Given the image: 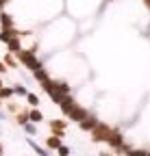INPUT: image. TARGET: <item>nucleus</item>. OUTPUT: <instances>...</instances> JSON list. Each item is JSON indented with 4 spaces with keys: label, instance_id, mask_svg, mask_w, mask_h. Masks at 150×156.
I'll return each instance as SVG.
<instances>
[{
    "label": "nucleus",
    "instance_id": "obj_19",
    "mask_svg": "<svg viewBox=\"0 0 150 156\" xmlns=\"http://www.w3.org/2000/svg\"><path fill=\"white\" fill-rule=\"evenodd\" d=\"M24 130H26L28 134H35V132H37V128H35V124H26V126H24Z\"/></svg>",
    "mask_w": 150,
    "mask_h": 156
},
{
    "label": "nucleus",
    "instance_id": "obj_22",
    "mask_svg": "<svg viewBox=\"0 0 150 156\" xmlns=\"http://www.w3.org/2000/svg\"><path fill=\"white\" fill-rule=\"evenodd\" d=\"M2 89H5V87H2V80H0V91H2Z\"/></svg>",
    "mask_w": 150,
    "mask_h": 156
},
{
    "label": "nucleus",
    "instance_id": "obj_21",
    "mask_svg": "<svg viewBox=\"0 0 150 156\" xmlns=\"http://www.w3.org/2000/svg\"><path fill=\"white\" fill-rule=\"evenodd\" d=\"M5 72H7V65H5L2 61H0V74H5Z\"/></svg>",
    "mask_w": 150,
    "mask_h": 156
},
{
    "label": "nucleus",
    "instance_id": "obj_6",
    "mask_svg": "<svg viewBox=\"0 0 150 156\" xmlns=\"http://www.w3.org/2000/svg\"><path fill=\"white\" fill-rule=\"evenodd\" d=\"M96 126H98V119H96L93 115H87L85 119L81 122V130H93Z\"/></svg>",
    "mask_w": 150,
    "mask_h": 156
},
{
    "label": "nucleus",
    "instance_id": "obj_23",
    "mask_svg": "<svg viewBox=\"0 0 150 156\" xmlns=\"http://www.w3.org/2000/svg\"><path fill=\"white\" fill-rule=\"evenodd\" d=\"M144 2H146V5H148V7H150V0H144Z\"/></svg>",
    "mask_w": 150,
    "mask_h": 156
},
{
    "label": "nucleus",
    "instance_id": "obj_14",
    "mask_svg": "<svg viewBox=\"0 0 150 156\" xmlns=\"http://www.w3.org/2000/svg\"><path fill=\"white\" fill-rule=\"evenodd\" d=\"M13 93H15V91H13L11 87H5L2 91H0V100H9V98H11Z\"/></svg>",
    "mask_w": 150,
    "mask_h": 156
},
{
    "label": "nucleus",
    "instance_id": "obj_9",
    "mask_svg": "<svg viewBox=\"0 0 150 156\" xmlns=\"http://www.w3.org/2000/svg\"><path fill=\"white\" fill-rule=\"evenodd\" d=\"M28 117H31V122H33V124H37V122H42V119H44V115H42V111H37V108L28 111Z\"/></svg>",
    "mask_w": 150,
    "mask_h": 156
},
{
    "label": "nucleus",
    "instance_id": "obj_3",
    "mask_svg": "<svg viewBox=\"0 0 150 156\" xmlns=\"http://www.w3.org/2000/svg\"><path fill=\"white\" fill-rule=\"evenodd\" d=\"M50 130H52V134H54V136H59V139H61V136L65 134V122L52 119V122H50Z\"/></svg>",
    "mask_w": 150,
    "mask_h": 156
},
{
    "label": "nucleus",
    "instance_id": "obj_4",
    "mask_svg": "<svg viewBox=\"0 0 150 156\" xmlns=\"http://www.w3.org/2000/svg\"><path fill=\"white\" fill-rule=\"evenodd\" d=\"M59 106H61V111L70 117V113H72L74 108H76V100H74V95H68V98H65V100H63Z\"/></svg>",
    "mask_w": 150,
    "mask_h": 156
},
{
    "label": "nucleus",
    "instance_id": "obj_13",
    "mask_svg": "<svg viewBox=\"0 0 150 156\" xmlns=\"http://www.w3.org/2000/svg\"><path fill=\"white\" fill-rule=\"evenodd\" d=\"M13 39V30H2L0 33V41H5V44H9Z\"/></svg>",
    "mask_w": 150,
    "mask_h": 156
},
{
    "label": "nucleus",
    "instance_id": "obj_17",
    "mask_svg": "<svg viewBox=\"0 0 150 156\" xmlns=\"http://www.w3.org/2000/svg\"><path fill=\"white\" fill-rule=\"evenodd\" d=\"M126 154L128 156H148L146 150H126Z\"/></svg>",
    "mask_w": 150,
    "mask_h": 156
},
{
    "label": "nucleus",
    "instance_id": "obj_20",
    "mask_svg": "<svg viewBox=\"0 0 150 156\" xmlns=\"http://www.w3.org/2000/svg\"><path fill=\"white\" fill-rule=\"evenodd\" d=\"M59 154H61V156H68V154H70V147L61 145V147H59Z\"/></svg>",
    "mask_w": 150,
    "mask_h": 156
},
{
    "label": "nucleus",
    "instance_id": "obj_2",
    "mask_svg": "<svg viewBox=\"0 0 150 156\" xmlns=\"http://www.w3.org/2000/svg\"><path fill=\"white\" fill-rule=\"evenodd\" d=\"M111 130L107 124H98L96 128H93V134H91V139L93 141H109V136H111Z\"/></svg>",
    "mask_w": 150,
    "mask_h": 156
},
{
    "label": "nucleus",
    "instance_id": "obj_10",
    "mask_svg": "<svg viewBox=\"0 0 150 156\" xmlns=\"http://www.w3.org/2000/svg\"><path fill=\"white\" fill-rule=\"evenodd\" d=\"M46 145L52 147V150H59V147H61V141H59V136H48V139H46Z\"/></svg>",
    "mask_w": 150,
    "mask_h": 156
},
{
    "label": "nucleus",
    "instance_id": "obj_8",
    "mask_svg": "<svg viewBox=\"0 0 150 156\" xmlns=\"http://www.w3.org/2000/svg\"><path fill=\"white\" fill-rule=\"evenodd\" d=\"M7 46H9V52H15V54H17V52H22V46H20V39H17V37H13Z\"/></svg>",
    "mask_w": 150,
    "mask_h": 156
},
{
    "label": "nucleus",
    "instance_id": "obj_18",
    "mask_svg": "<svg viewBox=\"0 0 150 156\" xmlns=\"http://www.w3.org/2000/svg\"><path fill=\"white\" fill-rule=\"evenodd\" d=\"M13 91H15L17 95H22V98H24V95H28V93H26V89H24V87H20V85H17V87H13Z\"/></svg>",
    "mask_w": 150,
    "mask_h": 156
},
{
    "label": "nucleus",
    "instance_id": "obj_1",
    "mask_svg": "<svg viewBox=\"0 0 150 156\" xmlns=\"http://www.w3.org/2000/svg\"><path fill=\"white\" fill-rule=\"evenodd\" d=\"M17 61H20L22 65H26L28 69H33V74L42 69V61H39V58H37L33 52H28V50H22V52H17Z\"/></svg>",
    "mask_w": 150,
    "mask_h": 156
},
{
    "label": "nucleus",
    "instance_id": "obj_7",
    "mask_svg": "<svg viewBox=\"0 0 150 156\" xmlns=\"http://www.w3.org/2000/svg\"><path fill=\"white\" fill-rule=\"evenodd\" d=\"M0 24H2V30H13V17L9 13H0Z\"/></svg>",
    "mask_w": 150,
    "mask_h": 156
},
{
    "label": "nucleus",
    "instance_id": "obj_15",
    "mask_svg": "<svg viewBox=\"0 0 150 156\" xmlns=\"http://www.w3.org/2000/svg\"><path fill=\"white\" fill-rule=\"evenodd\" d=\"M15 119H17V124H28V119H31V117H28V113H17V117H15Z\"/></svg>",
    "mask_w": 150,
    "mask_h": 156
},
{
    "label": "nucleus",
    "instance_id": "obj_11",
    "mask_svg": "<svg viewBox=\"0 0 150 156\" xmlns=\"http://www.w3.org/2000/svg\"><path fill=\"white\" fill-rule=\"evenodd\" d=\"M35 80H37V83H42V85H44L46 80H50V78H48V74H46L44 69H39V72H35Z\"/></svg>",
    "mask_w": 150,
    "mask_h": 156
},
{
    "label": "nucleus",
    "instance_id": "obj_5",
    "mask_svg": "<svg viewBox=\"0 0 150 156\" xmlns=\"http://www.w3.org/2000/svg\"><path fill=\"white\" fill-rule=\"evenodd\" d=\"M87 115H89V113H87L85 108H81V106H76V108H74V111L70 113V119H72V122H79V124H81V122L85 119V117H87Z\"/></svg>",
    "mask_w": 150,
    "mask_h": 156
},
{
    "label": "nucleus",
    "instance_id": "obj_12",
    "mask_svg": "<svg viewBox=\"0 0 150 156\" xmlns=\"http://www.w3.org/2000/svg\"><path fill=\"white\" fill-rule=\"evenodd\" d=\"M26 102H28L31 106H37V104H39V95H37V93H28V95H26Z\"/></svg>",
    "mask_w": 150,
    "mask_h": 156
},
{
    "label": "nucleus",
    "instance_id": "obj_16",
    "mask_svg": "<svg viewBox=\"0 0 150 156\" xmlns=\"http://www.w3.org/2000/svg\"><path fill=\"white\" fill-rule=\"evenodd\" d=\"M5 65L7 67H17V61H15L11 54H5Z\"/></svg>",
    "mask_w": 150,
    "mask_h": 156
},
{
    "label": "nucleus",
    "instance_id": "obj_24",
    "mask_svg": "<svg viewBox=\"0 0 150 156\" xmlns=\"http://www.w3.org/2000/svg\"><path fill=\"white\" fill-rule=\"evenodd\" d=\"M0 156H2V145H0Z\"/></svg>",
    "mask_w": 150,
    "mask_h": 156
}]
</instances>
